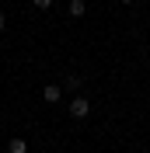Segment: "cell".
Instances as JSON below:
<instances>
[{
    "label": "cell",
    "instance_id": "277c9868",
    "mask_svg": "<svg viewBox=\"0 0 150 153\" xmlns=\"http://www.w3.org/2000/svg\"><path fill=\"white\" fill-rule=\"evenodd\" d=\"M70 18H84V0H70Z\"/></svg>",
    "mask_w": 150,
    "mask_h": 153
},
{
    "label": "cell",
    "instance_id": "5b68a950",
    "mask_svg": "<svg viewBox=\"0 0 150 153\" xmlns=\"http://www.w3.org/2000/svg\"><path fill=\"white\" fill-rule=\"evenodd\" d=\"M32 4H35V10H49L52 7V0H32Z\"/></svg>",
    "mask_w": 150,
    "mask_h": 153
},
{
    "label": "cell",
    "instance_id": "3957f363",
    "mask_svg": "<svg viewBox=\"0 0 150 153\" xmlns=\"http://www.w3.org/2000/svg\"><path fill=\"white\" fill-rule=\"evenodd\" d=\"M7 153H28V143H25L21 136H14V139L7 143Z\"/></svg>",
    "mask_w": 150,
    "mask_h": 153
},
{
    "label": "cell",
    "instance_id": "7a4b0ae2",
    "mask_svg": "<svg viewBox=\"0 0 150 153\" xmlns=\"http://www.w3.org/2000/svg\"><path fill=\"white\" fill-rule=\"evenodd\" d=\"M59 97H63V87L59 84H46L42 87V101H46V105H56Z\"/></svg>",
    "mask_w": 150,
    "mask_h": 153
},
{
    "label": "cell",
    "instance_id": "8992f818",
    "mask_svg": "<svg viewBox=\"0 0 150 153\" xmlns=\"http://www.w3.org/2000/svg\"><path fill=\"white\" fill-rule=\"evenodd\" d=\"M4 25H7V18H4V10H0V31H4Z\"/></svg>",
    "mask_w": 150,
    "mask_h": 153
},
{
    "label": "cell",
    "instance_id": "6da1fadb",
    "mask_svg": "<svg viewBox=\"0 0 150 153\" xmlns=\"http://www.w3.org/2000/svg\"><path fill=\"white\" fill-rule=\"evenodd\" d=\"M91 115V101H87L84 94H77L74 101H70V118H87Z\"/></svg>",
    "mask_w": 150,
    "mask_h": 153
},
{
    "label": "cell",
    "instance_id": "52a82bcc",
    "mask_svg": "<svg viewBox=\"0 0 150 153\" xmlns=\"http://www.w3.org/2000/svg\"><path fill=\"white\" fill-rule=\"evenodd\" d=\"M119 4H136V0H119Z\"/></svg>",
    "mask_w": 150,
    "mask_h": 153
}]
</instances>
